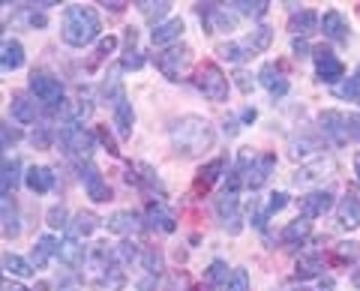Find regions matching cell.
<instances>
[{"label": "cell", "instance_id": "obj_26", "mask_svg": "<svg viewBox=\"0 0 360 291\" xmlns=\"http://www.w3.org/2000/svg\"><path fill=\"white\" fill-rule=\"evenodd\" d=\"M9 108H13V117L18 123H37V103H33L27 93H15Z\"/></svg>", "mask_w": 360, "mask_h": 291}, {"label": "cell", "instance_id": "obj_21", "mask_svg": "<svg viewBox=\"0 0 360 291\" xmlns=\"http://www.w3.org/2000/svg\"><path fill=\"white\" fill-rule=\"evenodd\" d=\"M270 42H274V30H270L267 25H262V27H255V30L246 33L243 48H246V54H258V51H267Z\"/></svg>", "mask_w": 360, "mask_h": 291}, {"label": "cell", "instance_id": "obj_13", "mask_svg": "<svg viewBox=\"0 0 360 291\" xmlns=\"http://www.w3.org/2000/svg\"><path fill=\"white\" fill-rule=\"evenodd\" d=\"M274 165H276V156L274 153L258 156V160L252 162V169L246 172V186H250V189H262L267 183V177L274 174Z\"/></svg>", "mask_w": 360, "mask_h": 291}, {"label": "cell", "instance_id": "obj_15", "mask_svg": "<svg viewBox=\"0 0 360 291\" xmlns=\"http://www.w3.org/2000/svg\"><path fill=\"white\" fill-rule=\"evenodd\" d=\"M96 226H99V216L94 210H78L72 216V222L66 226V234H70L72 240H82V238H90V234L96 231Z\"/></svg>", "mask_w": 360, "mask_h": 291}, {"label": "cell", "instance_id": "obj_51", "mask_svg": "<svg viewBox=\"0 0 360 291\" xmlns=\"http://www.w3.org/2000/svg\"><path fill=\"white\" fill-rule=\"evenodd\" d=\"M285 205H288V195L285 193H274V195H270V201H267V216L276 214V210H283Z\"/></svg>", "mask_w": 360, "mask_h": 291}, {"label": "cell", "instance_id": "obj_31", "mask_svg": "<svg viewBox=\"0 0 360 291\" xmlns=\"http://www.w3.org/2000/svg\"><path fill=\"white\" fill-rule=\"evenodd\" d=\"M135 6H139V13H141L144 18L153 21V27L162 25L160 18H165L168 9H172V4H168V0H156V4H153V0H141V4H135Z\"/></svg>", "mask_w": 360, "mask_h": 291}, {"label": "cell", "instance_id": "obj_58", "mask_svg": "<svg viewBox=\"0 0 360 291\" xmlns=\"http://www.w3.org/2000/svg\"><path fill=\"white\" fill-rule=\"evenodd\" d=\"M103 6H108L111 13H123V9H127V4H120V0H115V4H103Z\"/></svg>", "mask_w": 360, "mask_h": 291}, {"label": "cell", "instance_id": "obj_43", "mask_svg": "<svg viewBox=\"0 0 360 291\" xmlns=\"http://www.w3.org/2000/svg\"><path fill=\"white\" fill-rule=\"evenodd\" d=\"M336 96H340V99H360V66H357V72L348 78L345 84L336 87Z\"/></svg>", "mask_w": 360, "mask_h": 291}, {"label": "cell", "instance_id": "obj_12", "mask_svg": "<svg viewBox=\"0 0 360 291\" xmlns=\"http://www.w3.org/2000/svg\"><path fill=\"white\" fill-rule=\"evenodd\" d=\"M105 226L111 234H123V238H127V234H139L144 228V222L135 210H117V214H111L105 219Z\"/></svg>", "mask_w": 360, "mask_h": 291}, {"label": "cell", "instance_id": "obj_59", "mask_svg": "<svg viewBox=\"0 0 360 291\" xmlns=\"http://www.w3.org/2000/svg\"><path fill=\"white\" fill-rule=\"evenodd\" d=\"M4 291H27V288L18 285V283H4Z\"/></svg>", "mask_w": 360, "mask_h": 291}, {"label": "cell", "instance_id": "obj_50", "mask_svg": "<svg viewBox=\"0 0 360 291\" xmlns=\"http://www.w3.org/2000/svg\"><path fill=\"white\" fill-rule=\"evenodd\" d=\"M96 136H99V141H103V144H105V148H108V153H111V156H120V150H117V141H115V138H111V132H108V127H99V132H96Z\"/></svg>", "mask_w": 360, "mask_h": 291}, {"label": "cell", "instance_id": "obj_48", "mask_svg": "<svg viewBox=\"0 0 360 291\" xmlns=\"http://www.w3.org/2000/svg\"><path fill=\"white\" fill-rule=\"evenodd\" d=\"M45 219H49L51 228H66V226H70V222H66V207H63V205H54Z\"/></svg>", "mask_w": 360, "mask_h": 291}, {"label": "cell", "instance_id": "obj_41", "mask_svg": "<svg viewBox=\"0 0 360 291\" xmlns=\"http://www.w3.org/2000/svg\"><path fill=\"white\" fill-rule=\"evenodd\" d=\"M115 259L120 264H132L135 259H141V252H139V243H132V240H123L115 246Z\"/></svg>", "mask_w": 360, "mask_h": 291}, {"label": "cell", "instance_id": "obj_52", "mask_svg": "<svg viewBox=\"0 0 360 291\" xmlns=\"http://www.w3.org/2000/svg\"><path fill=\"white\" fill-rule=\"evenodd\" d=\"M51 141V127H39V132H33V144L37 148H49Z\"/></svg>", "mask_w": 360, "mask_h": 291}, {"label": "cell", "instance_id": "obj_14", "mask_svg": "<svg viewBox=\"0 0 360 291\" xmlns=\"http://www.w3.org/2000/svg\"><path fill=\"white\" fill-rule=\"evenodd\" d=\"M148 226L156 228V231H162V234H172L177 228V219H174L172 210L162 205V201H150V207H148Z\"/></svg>", "mask_w": 360, "mask_h": 291}, {"label": "cell", "instance_id": "obj_1", "mask_svg": "<svg viewBox=\"0 0 360 291\" xmlns=\"http://www.w3.org/2000/svg\"><path fill=\"white\" fill-rule=\"evenodd\" d=\"M172 144L180 156H198L213 148V129L205 117H180L172 127Z\"/></svg>", "mask_w": 360, "mask_h": 291}, {"label": "cell", "instance_id": "obj_40", "mask_svg": "<svg viewBox=\"0 0 360 291\" xmlns=\"http://www.w3.org/2000/svg\"><path fill=\"white\" fill-rule=\"evenodd\" d=\"M321 172H333V162H330V160H328V162H315V165H309V169L297 172V174H295V183L300 186V183H309V181H315V177H324Z\"/></svg>", "mask_w": 360, "mask_h": 291}, {"label": "cell", "instance_id": "obj_19", "mask_svg": "<svg viewBox=\"0 0 360 291\" xmlns=\"http://www.w3.org/2000/svg\"><path fill=\"white\" fill-rule=\"evenodd\" d=\"M336 216H340V226L342 228H360V198L354 195H345L340 201V210H336Z\"/></svg>", "mask_w": 360, "mask_h": 291}, {"label": "cell", "instance_id": "obj_33", "mask_svg": "<svg viewBox=\"0 0 360 291\" xmlns=\"http://www.w3.org/2000/svg\"><path fill=\"white\" fill-rule=\"evenodd\" d=\"M222 172H225V156H217V160L207 162L205 169L198 172V189H210L222 177Z\"/></svg>", "mask_w": 360, "mask_h": 291}, {"label": "cell", "instance_id": "obj_56", "mask_svg": "<svg viewBox=\"0 0 360 291\" xmlns=\"http://www.w3.org/2000/svg\"><path fill=\"white\" fill-rule=\"evenodd\" d=\"M295 54H297V58H303V54H309V46H307L303 39H295Z\"/></svg>", "mask_w": 360, "mask_h": 291}, {"label": "cell", "instance_id": "obj_57", "mask_svg": "<svg viewBox=\"0 0 360 291\" xmlns=\"http://www.w3.org/2000/svg\"><path fill=\"white\" fill-rule=\"evenodd\" d=\"M255 117H258V115H255V108H246L243 115H240V120H243V123H252Z\"/></svg>", "mask_w": 360, "mask_h": 291}, {"label": "cell", "instance_id": "obj_44", "mask_svg": "<svg viewBox=\"0 0 360 291\" xmlns=\"http://www.w3.org/2000/svg\"><path fill=\"white\" fill-rule=\"evenodd\" d=\"M336 261H340V264L360 261V243H340V246H336Z\"/></svg>", "mask_w": 360, "mask_h": 291}, {"label": "cell", "instance_id": "obj_36", "mask_svg": "<svg viewBox=\"0 0 360 291\" xmlns=\"http://www.w3.org/2000/svg\"><path fill=\"white\" fill-rule=\"evenodd\" d=\"M135 39H139V33H135V27H127V54H123V70H141V51L135 48Z\"/></svg>", "mask_w": 360, "mask_h": 291}, {"label": "cell", "instance_id": "obj_10", "mask_svg": "<svg viewBox=\"0 0 360 291\" xmlns=\"http://www.w3.org/2000/svg\"><path fill=\"white\" fill-rule=\"evenodd\" d=\"M333 207V193L330 189H312L300 198V216L303 219H319Z\"/></svg>", "mask_w": 360, "mask_h": 291}, {"label": "cell", "instance_id": "obj_9", "mask_svg": "<svg viewBox=\"0 0 360 291\" xmlns=\"http://www.w3.org/2000/svg\"><path fill=\"white\" fill-rule=\"evenodd\" d=\"M78 177H82V183L87 189V195L94 198V201H108L111 198V186L105 183V177L99 174V169L94 162H84V165H78Z\"/></svg>", "mask_w": 360, "mask_h": 291}, {"label": "cell", "instance_id": "obj_16", "mask_svg": "<svg viewBox=\"0 0 360 291\" xmlns=\"http://www.w3.org/2000/svg\"><path fill=\"white\" fill-rule=\"evenodd\" d=\"M184 18H168L162 21V25H156L150 30V39H153V46H172V42H177L180 37H184Z\"/></svg>", "mask_w": 360, "mask_h": 291}, {"label": "cell", "instance_id": "obj_35", "mask_svg": "<svg viewBox=\"0 0 360 291\" xmlns=\"http://www.w3.org/2000/svg\"><path fill=\"white\" fill-rule=\"evenodd\" d=\"M4 234L9 240L21 234V222H18V207L13 198H4Z\"/></svg>", "mask_w": 360, "mask_h": 291}, {"label": "cell", "instance_id": "obj_23", "mask_svg": "<svg viewBox=\"0 0 360 291\" xmlns=\"http://www.w3.org/2000/svg\"><path fill=\"white\" fill-rule=\"evenodd\" d=\"M309 231H312V222L303 219V216H297L295 222H288V226L283 228V243H285V246H300L303 240L309 238Z\"/></svg>", "mask_w": 360, "mask_h": 291}, {"label": "cell", "instance_id": "obj_60", "mask_svg": "<svg viewBox=\"0 0 360 291\" xmlns=\"http://www.w3.org/2000/svg\"><path fill=\"white\" fill-rule=\"evenodd\" d=\"M354 169H357V181H360V153L354 156Z\"/></svg>", "mask_w": 360, "mask_h": 291}, {"label": "cell", "instance_id": "obj_47", "mask_svg": "<svg viewBox=\"0 0 360 291\" xmlns=\"http://www.w3.org/2000/svg\"><path fill=\"white\" fill-rule=\"evenodd\" d=\"M165 291H193V283H189L186 273H172L165 283Z\"/></svg>", "mask_w": 360, "mask_h": 291}, {"label": "cell", "instance_id": "obj_7", "mask_svg": "<svg viewBox=\"0 0 360 291\" xmlns=\"http://www.w3.org/2000/svg\"><path fill=\"white\" fill-rule=\"evenodd\" d=\"M217 216L222 222V228L229 234H240L243 228V216H240V201L234 193H222L217 198Z\"/></svg>", "mask_w": 360, "mask_h": 291}, {"label": "cell", "instance_id": "obj_25", "mask_svg": "<svg viewBox=\"0 0 360 291\" xmlns=\"http://www.w3.org/2000/svg\"><path fill=\"white\" fill-rule=\"evenodd\" d=\"M18 177H21V162L15 160H4V177H0V189H4V198H13L15 195V186H18Z\"/></svg>", "mask_w": 360, "mask_h": 291}, {"label": "cell", "instance_id": "obj_11", "mask_svg": "<svg viewBox=\"0 0 360 291\" xmlns=\"http://www.w3.org/2000/svg\"><path fill=\"white\" fill-rule=\"evenodd\" d=\"M321 123V132H324V138H330V144H345L348 138V117L340 115V111H324V115L319 117Z\"/></svg>", "mask_w": 360, "mask_h": 291}, {"label": "cell", "instance_id": "obj_30", "mask_svg": "<svg viewBox=\"0 0 360 291\" xmlns=\"http://www.w3.org/2000/svg\"><path fill=\"white\" fill-rule=\"evenodd\" d=\"M58 252H60V243L54 240L51 234H45V238H39L37 246H33V267H45V261Z\"/></svg>", "mask_w": 360, "mask_h": 291}, {"label": "cell", "instance_id": "obj_18", "mask_svg": "<svg viewBox=\"0 0 360 291\" xmlns=\"http://www.w3.org/2000/svg\"><path fill=\"white\" fill-rule=\"evenodd\" d=\"M321 30H324V37H328L330 42H348V25H345L342 13H336V9L324 13V18H321Z\"/></svg>", "mask_w": 360, "mask_h": 291}, {"label": "cell", "instance_id": "obj_34", "mask_svg": "<svg viewBox=\"0 0 360 291\" xmlns=\"http://www.w3.org/2000/svg\"><path fill=\"white\" fill-rule=\"evenodd\" d=\"M321 271H324V259H321V255H303V259L295 264V276L297 279L321 276Z\"/></svg>", "mask_w": 360, "mask_h": 291}, {"label": "cell", "instance_id": "obj_29", "mask_svg": "<svg viewBox=\"0 0 360 291\" xmlns=\"http://www.w3.org/2000/svg\"><path fill=\"white\" fill-rule=\"evenodd\" d=\"M141 264H144V276H150V279H160L162 271H165V259H162V252L156 250V246L141 250Z\"/></svg>", "mask_w": 360, "mask_h": 291}, {"label": "cell", "instance_id": "obj_2", "mask_svg": "<svg viewBox=\"0 0 360 291\" xmlns=\"http://www.w3.org/2000/svg\"><path fill=\"white\" fill-rule=\"evenodd\" d=\"M99 37V15L90 6H70L63 13V42L84 48Z\"/></svg>", "mask_w": 360, "mask_h": 291}, {"label": "cell", "instance_id": "obj_53", "mask_svg": "<svg viewBox=\"0 0 360 291\" xmlns=\"http://www.w3.org/2000/svg\"><path fill=\"white\" fill-rule=\"evenodd\" d=\"M348 136L360 141V115H348Z\"/></svg>", "mask_w": 360, "mask_h": 291}, {"label": "cell", "instance_id": "obj_5", "mask_svg": "<svg viewBox=\"0 0 360 291\" xmlns=\"http://www.w3.org/2000/svg\"><path fill=\"white\" fill-rule=\"evenodd\" d=\"M30 93L49 108H63V84L49 72H33L30 75Z\"/></svg>", "mask_w": 360, "mask_h": 291}, {"label": "cell", "instance_id": "obj_49", "mask_svg": "<svg viewBox=\"0 0 360 291\" xmlns=\"http://www.w3.org/2000/svg\"><path fill=\"white\" fill-rule=\"evenodd\" d=\"M115 48H117V37H105V39H99V46H96V60L108 58V54H115Z\"/></svg>", "mask_w": 360, "mask_h": 291}, {"label": "cell", "instance_id": "obj_37", "mask_svg": "<svg viewBox=\"0 0 360 291\" xmlns=\"http://www.w3.org/2000/svg\"><path fill=\"white\" fill-rule=\"evenodd\" d=\"M103 99H105V105H111V108L127 99V93H123V84H120L117 75H108L105 82H103Z\"/></svg>", "mask_w": 360, "mask_h": 291}, {"label": "cell", "instance_id": "obj_38", "mask_svg": "<svg viewBox=\"0 0 360 291\" xmlns=\"http://www.w3.org/2000/svg\"><path fill=\"white\" fill-rule=\"evenodd\" d=\"M4 267H6L9 273L21 276V279L33 276V271H37V267H33L30 261H25V259H21V255H15V252H6V255H4Z\"/></svg>", "mask_w": 360, "mask_h": 291}, {"label": "cell", "instance_id": "obj_24", "mask_svg": "<svg viewBox=\"0 0 360 291\" xmlns=\"http://www.w3.org/2000/svg\"><path fill=\"white\" fill-rule=\"evenodd\" d=\"M0 60H4V70L6 72H15L25 66V48H21L18 39H4V54H0Z\"/></svg>", "mask_w": 360, "mask_h": 291}, {"label": "cell", "instance_id": "obj_42", "mask_svg": "<svg viewBox=\"0 0 360 291\" xmlns=\"http://www.w3.org/2000/svg\"><path fill=\"white\" fill-rule=\"evenodd\" d=\"M217 54H219L222 60H231V63H240L243 58H250L246 48L238 46V42H222V46H217Z\"/></svg>", "mask_w": 360, "mask_h": 291}, {"label": "cell", "instance_id": "obj_3", "mask_svg": "<svg viewBox=\"0 0 360 291\" xmlns=\"http://www.w3.org/2000/svg\"><path fill=\"white\" fill-rule=\"evenodd\" d=\"M60 148L70 160H78L84 165V162H90V156H94L96 138H94V132H87L84 127H78V123H66V127H60Z\"/></svg>", "mask_w": 360, "mask_h": 291}, {"label": "cell", "instance_id": "obj_61", "mask_svg": "<svg viewBox=\"0 0 360 291\" xmlns=\"http://www.w3.org/2000/svg\"><path fill=\"white\" fill-rule=\"evenodd\" d=\"M300 291H307V288H300Z\"/></svg>", "mask_w": 360, "mask_h": 291}, {"label": "cell", "instance_id": "obj_8", "mask_svg": "<svg viewBox=\"0 0 360 291\" xmlns=\"http://www.w3.org/2000/svg\"><path fill=\"white\" fill-rule=\"evenodd\" d=\"M312 58H315V72H319V78L324 84H336L340 78L345 75V66H342V60L336 58V54L330 51V48H324V46H319L312 51Z\"/></svg>", "mask_w": 360, "mask_h": 291}, {"label": "cell", "instance_id": "obj_17", "mask_svg": "<svg viewBox=\"0 0 360 291\" xmlns=\"http://www.w3.org/2000/svg\"><path fill=\"white\" fill-rule=\"evenodd\" d=\"M258 82H262L274 96H285L288 93V78L283 75V70H279L276 63H264L262 72H258Z\"/></svg>", "mask_w": 360, "mask_h": 291}, {"label": "cell", "instance_id": "obj_39", "mask_svg": "<svg viewBox=\"0 0 360 291\" xmlns=\"http://www.w3.org/2000/svg\"><path fill=\"white\" fill-rule=\"evenodd\" d=\"M229 6H234V13H240V15L262 18L270 4H267V0H234V4H229Z\"/></svg>", "mask_w": 360, "mask_h": 291}, {"label": "cell", "instance_id": "obj_32", "mask_svg": "<svg viewBox=\"0 0 360 291\" xmlns=\"http://www.w3.org/2000/svg\"><path fill=\"white\" fill-rule=\"evenodd\" d=\"M319 15L312 13V9H303V13H295L291 15V21H288V27H291V33H300V37H307V33H312L315 27H319Z\"/></svg>", "mask_w": 360, "mask_h": 291}, {"label": "cell", "instance_id": "obj_54", "mask_svg": "<svg viewBox=\"0 0 360 291\" xmlns=\"http://www.w3.org/2000/svg\"><path fill=\"white\" fill-rule=\"evenodd\" d=\"M15 141H21V132L13 127H4V148H9V144H15Z\"/></svg>", "mask_w": 360, "mask_h": 291}, {"label": "cell", "instance_id": "obj_4", "mask_svg": "<svg viewBox=\"0 0 360 291\" xmlns=\"http://www.w3.org/2000/svg\"><path fill=\"white\" fill-rule=\"evenodd\" d=\"M193 84L198 87V93H205V99H210V103H225V99H229V78L222 75V70L217 63H201L193 75Z\"/></svg>", "mask_w": 360, "mask_h": 291}, {"label": "cell", "instance_id": "obj_28", "mask_svg": "<svg viewBox=\"0 0 360 291\" xmlns=\"http://www.w3.org/2000/svg\"><path fill=\"white\" fill-rule=\"evenodd\" d=\"M58 259H60L63 264H70V267H82V264L87 261V252H84V246H78V240L66 238V240L60 243V252H58Z\"/></svg>", "mask_w": 360, "mask_h": 291}, {"label": "cell", "instance_id": "obj_46", "mask_svg": "<svg viewBox=\"0 0 360 291\" xmlns=\"http://www.w3.org/2000/svg\"><path fill=\"white\" fill-rule=\"evenodd\" d=\"M312 150H319V141H309V138H303V141H291V156L295 160H300V156H309Z\"/></svg>", "mask_w": 360, "mask_h": 291}, {"label": "cell", "instance_id": "obj_27", "mask_svg": "<svg viewBox=\"0 0 360 291\" xmlns=\"http://www.w3.org/2000/svg\"><path fill=\"white\" fill-rule=\"evenodd\" d=\"M205 276H207V288H210V291H225V288H229V279H231L229 264H225L222 259L210 261V267L205 271Z\"/></svg>", "mask_w": 360, "mask_h": 291}, {"label": "cell", "instance_id": "obj_55", "mask_svg": "<svg viewBox=\"0 0 360 291\" xmlns=\"http://www.w3.org/2000/svg\"><path fill=\"white\" fill-rule=\"evenodd\" d=\"M234 78H238V87H240V91H243V93H250V91H252V82H250V78H252V75H246V72H238V75H234Z\"/></svg>", "mask_w": 360, "mask_h": 291}, {"label": "cell", "instance_id": "obj_20", "mask_svg": "<svg viewBox=\"0 0 360 291\" xmlns=\"http://www.w3.org/2000/svg\"><path fill=\"white\" fill-rule=\"evenodd\" d=\"M25 183H27V189L30 193H49V189L54 186V174H51V169H45V165H33V169L25 174Z\"/></svg>", "mask_w": 360, "mask_h": 291}, {"label": "cell", "instance_id": "obj_22", "mask_svg": "<svg viewBox=\"0 0 360 291\" xmlns=\"http://www.w3.org/2000/svg\"><path fill=\"white\" fill-rule=\"evenodd\" d=\"M111 115H115V127L120 132V138H129L132 136V123H135V111H132V103L129 99H123L111 108Z\"/></svg>", "mask_w": 360, "mask_h": 291}, {"label": "cell", "instance_id": "obj_6", "mask_svg": "<svg viewBox=\"0 0 360 291\" xmlns=\"http://www.w3.org/2000/svg\"><path fill=\"white\" fill-rule=\"evenodd\" d=\"M189 60H193V51L186 46H172L168 51H162L160 58H156V66H160V72L168 78V82H180V75L186 72Z\"/></svg>", "mask_w": 360, "mask_h": 291}, {"label": "cell", "instance_id": "obj_45", "mask_svg": "<svg viewBox=\"0 0 360 291\" xmlns=\"http://www.w3.org/2000/svg\"><path fill=\"white\" fill-rule=\"evenodd\" d=\"M225 291H250V273L238 267V271H231V279H229V288Z\"/></svg>", "mask_w": 360, "mask_h": 291}]
</instances>
